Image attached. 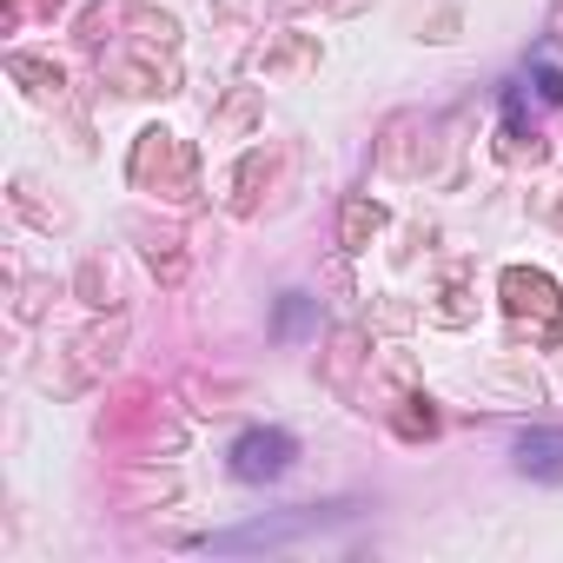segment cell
<instances>
[{
    "label": "cell",
    "instance_id": "cell-1",
    "mask_svg": "<svg viewBox=\"0 0 563 563\" xmlns=\"http://www.w3.org/2000/svg\"><path fill=\"white\" fill-rule=\"evenodd\" d=\"M286 464H292V438H286V431H245V438L232 444V471H239L245 484L286 477Z\"/></svg>",
    "mask_w": 563,
    "mask_h": 563
},
{
    "label": "cell",
    "instance_id": "cell-2",
    "mask_svg": "<svg viewBox=\"0 0 563 563\" xmlns=\"http://www.w3.org/2000/svg\"><path fill=\"white\" fill-rule=\"evenodd\" d=\"M517 471L523 477H563V431H523L517 438Z\"/></svg>",
    "mask_w": 563,
    "mask_h": 563
}]
</instances>
